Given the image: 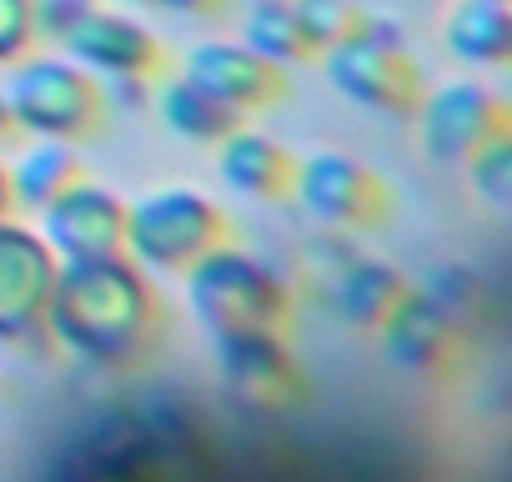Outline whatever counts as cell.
<instances>
[{
    "mask_svg": "<svg viewBox=\"0 0 512 482\" xmlns=\"http://www.w3.org/2000/svg\"><path fill=\"white\" fill-rule=\"evenodd\" d=\"M41 322H51V332L76 357L121 367L151 342L156 297L146 292L141 272L121 252L91 257V262H66V267H56Z\"/></svg>",
    "mask_w": 512,
    "mask_h": 482,
    "instance_id": "1",
    "label": "cell"
},
{
    "mask_svg": "<svg viewBox=\"0 0 512 482\" xmlns=\"http://www.w3.org/2000/svg\"><path fill=\"white\" fill-rule=\"evenodd\" d=\"M186 272H191L186 277L191 312L211 327V337H251V332L287 327L292 297H287L282 277H272L256 257L221 241L206 257H196Z\"/></svg>",
    "mask_w": 512,
    "mask_h": 482,
    "instance_id": "2",
    "label": "cell"
},
{
    "mask_svg": "<svg viewBox=\"0 0 512 482\" xmlns=\"http://www.w3.org/2000/svg\"><path fill=\"white\" fill-rule=\"evenodd\" d=\"M327 76H332L337 96H347L377 116H392V121H412L427 96V76H422L417 56L402 46L397 26L387 31L372 16L362 31L327 46Z\"/></svg>",
    "mask_w": 512,
    "mask_h": 482,
    "instance_id": "3",
    "label": "cell"
},
{
    "mask_svg": "<svg viewBox=\"0 0 512 482\" xmlns=\"http://www.w3.org/2000/svg\"><path fill=\"white\" fill-rule=\"evenodd\" d=\"M221 241H231V221L196 186H156L126 206V247L156 272H186Z\"/></svg>",
    "mask_w": 512,
    "mask_h": 482,
    "instance_id": "4",
    "label": "cell"
},
{
    "mask_svg": "<svg viewBox=\"0 0 512 482\" xmlns=\"http://www.w3.org/2000/svg\"><path fill=\"white\" fill-rule=\"evenodd\" d=\"M6 106L16 126L51 136V141H86L106 121V91L91 81L86 66L61 56H36L11 71Z\"/></svg>",
    "mask_w": 512,
    "mask_h": 482,
    "instance_id": "5",
    "label": "cell"
},
{
    "mask_svg": "<svg viewBox=\"0 0 512 482\" xmlns=\"http://www.w3.org/2000/svg\"><path fill=\"white\" fill-rule=\"evenodd\" d=\"M292 196L337 231H382L397 221V186L352 151H312L297 161Z\"/></svg>",
    "mask_w": 512,
    "mask_h": 482,
    "instance_id": "6",
    "label": "cell"
},
{
    "mask_svg": "<svg viewBox=\"0 0 512 482\" xmlns=\"http://www.w3.org/2000/svg\"><path fill=\"white\" fill-rule=\"evenodd\" d=\"M497 136H507V106L477 81L437 86L417 106V141L437 166H467V156Z\"/></svg>",
    "mask_w": 512,
    "mask_h": 482,
    "instance_id": "7",
    "label": "cell"
},
{
    "mask_svg": "<svg viewBox=\"0 0 512 482\" xmlns=\"http://www.w3.org/2000/svg\"><path fill=\"white\" fill-rule=\"evenodd\" d=\"M221 382L251 412H292L312 397V377L287 352L282 332H251V337H216Z\"/></svg>",
    "mask_w": 512,
    "mask_h": 482,
    "instance_id": "8",
    "label": "cell"
},
{
    "mask_svg": "<svg viewBox=\"0 0 512 482\" xmlns=\"http://www.w3.org/2000/svg\"><path fill=\"white\" fill-rule=\"evenodd\" d=\"M377 332H382L387 357H392L397 367H407V372L447 377V372H457V367L467 362L462 317L447 312L432 292H407Z\"/></svg>",
    "mask_w": 512,
    "mask_h": 482,
    "instance_id": "9",
    "label": "cell"
},
{
    "mask_svg": "<svg viewBox=\"0 0 512 482\" xmlns=\"http://www.w3.org/2000/svg\"><path fill=\"white\" fill-rule=\"evenodd\" d=\"M186 81L216 96L231 111H267L287 101V71L267 61L262 51H251L246 41H206L186 56Z\"/></svg>",
    "mask_w": 512,
    "mask_h": 482,
    "instance_id": "10",
    "label": "cell"
},
{
    "mask_svg": "<svg viewBox=\"0 0 512 482\" xmlns=\"http://www.w3.org/2000/svg\"><path fill=\"white\" fill-rule=\"evenodd\" d=\"M56 41L76 56V66L116 76V81H141L161 61V46H156V36L141 21H131L121 11H101L96 0H86Z\"/></svg>",
    "mask_w": 512,
    "mask_h": 482,
    "instance_id": "11",
    "label": "cell"
},
{
    "mask_svg": "<svg viewBox=\"0 0 512 482\" xmlns=\"http://www.w3.org/2000/svg\"><path fill=\"white\" fill-rule=\"evenodd\" d=\"M46 211V247L61 262H91V257H116L126 247V206L116 191H101L91 181L66 186Z\"/></svg>",
    "mask_w": 512,
    "mask_h": 482,
    "instance_id": "12",
    "label": "cell"
},
{
    "mask_svg": "<svg viewBox=\"0 0 512 482\" xmlns=\"http://www.w3.org/2000/svg\"><path fill=\"white\" fill-rule=\"evenodd\" d=\"M56 267L61 262L46 247V236L0 221V342L26 337L46 317Z\"/></svg>",
    "mask_w": 512,
    "mask_h": 482,
    "instance_id": "13",
    "label": "cell"
},
{
    "mask_svg": "<svg viewBox=\"0 0 512 482\" xmlns=\"http://www.w3.org/2000/svg\"><path fill=\"white\" fill-rule=\"evenodd\" d=\"M216 171L221 181L246 196V201H282L292 196V176H297V156L277 141V136H262V131H231L221 136V156H216Z\"/></svg>",
    "mask_w": 512,
    "mask_h": 482,
    "instance_id": "14",
    "label": "cell"
},
{
    "mask_svg": "<svg viewBox=\"0 0 512 482\" xmlns=\"http://www.w3.org/2000/svg\"><path fill=\"white\" fill-rule=\"evenodd\" d=\"M407 292H412V287H407V277H402L397 267L372 262V257H357V262H347L342 277H337V312H342L347 327L377 332Z\"/></svg>",
    "mask_w": 512,
    "mask_h": 482,
    "instance_id": "15",
    "label": "cell"
},
{
    "mask_svg": "<svg viewBox=\"0 0 512 482\" xmlns=\"http://www.w3.org/2000/svg\"><path fill=\"white\" fill-rule=\"evenodd\" d=\"M442 41L457 61L472 66H502L512 56V16L497 0H457L447 11Z\"/></svg>",
    "mask_w": 512,
    "mask_h": 482,
    "instance_id": "16",
    "label": "cell"
},
{
    "mask_svg": "<svg viewBox=\"0 0 512 482\" xmlns=\"http://www.w3.org/2000/svg\"><path fill=\"white\" fill-rule=\"evenodd\" d=\"M6 181H11V201H26V206L41 211L46 201H56L66 186H76L86 176H81V161H76V151L66 141L41 136V146H31Z\"/></svg>",
    "mask_w": 512,
    "mask_h": 482,
    "instance_id": "17",
    "label": "cell"
},
{
    "mask_svg": "<svg viewBox=\"0 0 512 482\" xmlns=\"http://www.w3.org/2000/svg\"><path fill=\"white\" fill-rule=\"evenodd\" d=\"M156 106H161V121H166L176 136H186V141H221V136H231L236 121H241V111L221 106L216 96H206V91L191 86L186 76H181V81H166Z\"/></svg>",
    "mask_w": 512,
    "mask_h": 482,
    "instance_id": "18",
    "label": "cell"
},
{
    "mask_svg": "<svg viewBox=\"0 0 512 482\" xmlns=\"http://www.w3.org/2000/svg\"><path fill=\"white\" fill-rule=\"evenodd\" d=\"M241 41L251 51H262L267 61H277V66H297V61H312L317 56V46L302 31L297 6H287V0H256V6L246 11Z\"/></svg>",
    "mask_w": 512,
    "mask_h": 482,
    "instance_id": "19",
    "label": "cell"
},
{
    "mask_svg": "<svg viewBox=\"0 0 512 482\" xmlns=\"http://www.w3.org/2000/svg\"><path fill=\"white\" fill-rule=\"evenodd\" d=\"M297 16H302V31L317 51H327L367 26V11H357L352 0H297Z\"/></svg>",
    "mask_w": 512,
    "mask_h": 482,
    "instance_id": "20",
    "label": "cell"
},
{
    "mask_svg": "<svg viewBox=\"0 0 512 482\" xmlns=\"http://www.w3.org/2000/svg\"><path fill=\"white\" fill-rule=\"evenodd\" d=\"M467 166H472V186H477L492 206H502V201L512 196V141H507V136H497V141H487L482 151H472Z\"/></svg>",
    "mask_w": 512,
    "mask_h": 482,
    "instance_id": "21",
    "label": "cell"
},
{
    "mask_svg": "<svg viewBox=\"0 0 512 482\" xmlns=\"http://www.w3.org/2000/svg\"><path fill=\"white\" fill-rule=\"evenodd\" d=\"M36 36L31 0H0V61H16Z\"/></svg>",
    "mask_w": 512,
    "mask_h": 482,
    "instance_id": "22",
    "label": "cell"
},
{
    "mask_svg": "<svg viewBox=\"0 0 512 482\" xmlns=\"http://www.w3.org/2000/svg\"><path fill=\"white\" fill-rule=\"evenodd\" d=\"M156 6H166V11H176V16H196V21H211V16H221L231 0H156Z\"/></svg>",
    "mask_w": 512,
    "mask_h": 482,
    "instance_id": "23",
    "label": "cell"
},
{
    "mask_svg": "<svg viewBox=\"0 0 512 482\" xmlns=\"http://www.w3.org/2000/svg\"><path fill=\"white\" fill-rule=\"evenodd\" d=\"M16 131V116H11V106H6V91H0V141H6Z\"/></svg>",
    "mask_w": 512,
    "mask_h": 482,
    "instance_id": "24",
    "label": "cell"
},
{
    "mask_svg": "<svg viewBox=\"0 0 512 482\" xmlns=\"http://www.w3.org/2000/svg\"><path fill=\"white\" fill-rule=\"evenodd\" d=\"M6 206H11V181H6V171H0V216H6Z\"/></svg>",
    "mask_w": 512,
    "mask_h": 482,
    "instance_id": "25",
    "label": "cell"
},
{
    "mask_svg": "<svg viewBox=\"0 0 512 482\" xmlns=\"http://www.w3.org/2000/svg\"><path fill=\"white\" fill-rule=\"evenodd\" d=\"M497 6H507V0H497Z\"/></svg>",
    "mask_w": 512,
    "mask_h": 482,
    "instance_id": "26",
    "label": "cell"
}]
</instances>
